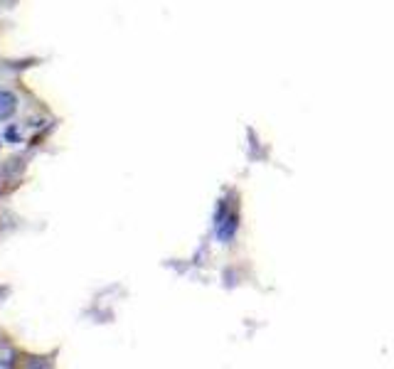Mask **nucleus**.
<instances>
[{"mask_svg": "<svg viewBox=\"0 0 394 369\" xmlns=\"http://www.w3.org/2000/svg\"><path fill=\"white\" fill-rule=\"evenodd\" d=\"M15 365V352L13 350H0V367H13Z\"/></svg>", "mask_w": 394, "mask_h": 369, "instance_id": "f03ea898", "label": "nucleus"}, {"mask_svg": "<svg viewBox=\"0 0 394 369\" xmlns=\"http://www.w3.org/2000/svg\"><path fill=\"white\" fill-rule=\"evenodd\" d=\"M5 138H8V140H18V131H15V128H8V131H5Z\"/></svg>", "mask_w": 394, "mask_h": 369, "instance_id": "7ed1b4c3", "label": "nucleus"}, {"mask_svg": "<svg viewBox=\"0 0 394 369\" xmlns=\"http://www.w3.org/2000/svg\"><path fill=\"white\" fill-rule=\"evenodd\" d=\"M18 111V96L8 89H0V121H10Z\"/></svg>", "mask_w": 394, "mask_h": 369, "instance_id": "f257e3e1", "label": "nucleus"}]
</instances>
